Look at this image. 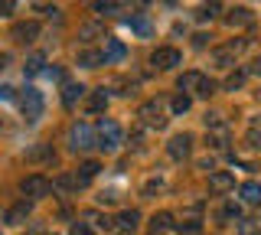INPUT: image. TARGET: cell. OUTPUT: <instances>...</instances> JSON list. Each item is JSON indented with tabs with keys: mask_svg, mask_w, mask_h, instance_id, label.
Instances as JSON below:
<instances>
[{
	"mask_svg": "<svg viewBox=\"0 0 261 235\" xmlns=\"http://www.w3.org/2000/svg\"><path fill=\"white\" fill-rule=\"evenodd\" d=\"M82 92H85V88H82V85H75V82H69V85L62 88V105H65V108H72V105H75V101L82 98Z\"/></svg>",
	"mask_w": 261,
	"mask_h": 235,
	"instance_id": "22",
	"label": "cell"
},
{
	"mask_svg": "<svg viewBox=\"0 0 261 235\" xmlns=\"http://www.w3.org/2000/svg\"><path fill=\"white\" fill-rule=\"evenodd\" d=\"M258 235H261V232H258Z\"/></svg>",
	"mask_w": 261,
	"mask_h": 235,
	"instance_id": "43",
	"label": "cell"
},
{
	"mask_svg": "<svg viewBox=\"0 0 261 235\" xmlns=\"http://www.w3.org/2000/svg\"><path fill=\"white\" fill-rule=\"evenodd\" d=\"M79 66H85V69L105 66V53H98V49H82V53H79Z\"/></svg>",
	"mask_w": 261,
	"mask_h": 235,
	"instance_id": "13",
	"label": "cell"
},
{
	"mask_svg": "<svg viewBox=\"0 0 261 235\" xmlns=\"http://www.w3.org/2000/svg\"><path fill=\"white\" fill-rule=\"evenodd\" d=\"M179 62H183V56H179V49H173V46H160V49H153V56H150L153 69H176Z\"/></svg>",
	"mask_w": 261,
	"mask_h": 235,
	"instance_id": "4",
	"label": "cell"
},
{
	"mask_svg": "<svg viewBox=\"0 0 261 235\" xmlns=\"http://www.w3.org/2000/svg\"><path fill=\"white\" fill-rule=\"evenodd\" d=\"M179 235H199V222H190V225H179Z\"/></svg>",
	"mask_w": 261,
	"mask_h": 235,
	"instance_id": "37",
	"label": "cell"
},
{
	"mask_svg": "<svg viewBox=\"0 0 261 235\" xmlns=\"http://www.w3.org/2000/svg\"><path fill=\"white\" fill-rule=\"evenodd\" d=\"M118 10H121V4H101V0L95 4V13H105V17H108V13H118Z\"/></svg>",
	"mask_w": 261,
	"mask_h": 235,
	"instance_id": "32",
	"label": "cell"
},
{
	"mask_svg": "<svg viewBox=\"0 0 261 235\" xmlns=\"http://www.w3.org/2000/svg\"><path fill=\"white\" fill-rule=\"evenodd\" d=\"M127 27L134 30L137 36H150V20H147V17H130V20H127Z\"/></svg>",
	"mask_w": 261,
	"mask_h": 235,
	"instance_id": "24",
	"label": "cell"
},
{
	"mask_svg": "<svg viewBox=\"0 0 261 235\" xmlns=\"http://www.w3.org/2000/svg\"><path fill=\"white\" fill-rule=\"evenodd\" d=\"M209 144H212L216 150H222L225 144H228V124H219V127H212V131H209Z\"/></svg>",
	"mask_w": 261,
	"mask_h": 235,
	"instance_id": "20",
	"label": "cell"
},
{
	"mask_svg": "<svg viewBox=\"0 0 261 235\" xmlns=\"http://www.w3.org/2000/svg\"><path fill=\"white\" fill-rule=\"evenodd\" d=\"M69 147L72 150H88L95 147V131L88 124H72L69 127Z\"/></svg>",
	"mask_w": 261,
	"mask_h": 235,
	"instance_id": "3",
	"label": "cell"
},
{
	"mask_svg": "<svg viewBox=\"0 0 261 235\" xmlns=\"http://www.w3.org/2000/svg\"><path fill=\"white\" fill-rule=\"evenodd\" d=\"M190 150H193V137L190 134H176L173 141L167 144V153L173 160H186V157H190Z\"/></svg>",
	"mask_w": 261,
	"mask_h": 235,
	"instance_id": "7",
	"label": "cell"
},
{
	"mask_svg": "<svg viewBox=\"0 0 261 235\" xmlns=\"http://www.w3.org/2000/svg\"><path fill=\"white\" fill-rule=\"evenodd\" d=\"M27 160L30 164H36V160H53V147H49V144H36V147L27 150Z\"/></svg>",
	"mask_w": 261,
	"mask_h": 235,
	"instance_id": "23",
	"label": "cell"
},
{
	"mask_svg": "<svg viewBox=\"0 0 261 235\" xmlns=\"http://www.w3.org/2000/svg\"><path fill=\"white\" fill-rule=\"evenodd\" d=\"M222 219H235V222H242V206H239V202H225Z\"/></svg>",
	"mask_w": 261,
	"mask_h": 235,
	"instance_id": "29",
	"label": "cell"
},
{
	"mask_svg": "<svg viewBox=\"0 0 261 235\" xmlns=\"http://www.w3.org/2000/svg\"><path fill=\"white\" fill-rule=\"evenodd\" d=\"M53 186H56V183H49L46 176L33 173V176H23L20 190H23V196H30V199H43V196H49V193H53Z\"/></svg>",
	"mask_w": 261,
	"mask_h": 235,
	"instance_id": "2",
	"label": "cell"
},
{
	"mask_svg": "<svg viewBox=\"0 0 261 235\" xmlns=\"http://www.w3.org/2000/svg\"><path fill=\"white\" fill-rule=\"evenodd\" d=\"M13 10V4H7V0H4V4H0V13H10Z\"/></svg>",
	"mask_w": 261,
	"mask_h": 235,
	"instance_id": "41",
	"label": "cell"
},
{
	"mask_svg": "<svg viewBox=\"0 0 261 235\" xmlns=\"http://www.w3.org/2000/svg\"><path fill=\"white\" fill-rule=\"evenodd\" d=\"M248 75H261V56H258V59L248 66Z\"/></svg>",
	"mask_w": 261,
	"mask_h": 235,
	"instance_id": "40",
	"label": "cell"
},
{
	"mask_svg": "<svg viewBox=\"0 0 261 235\" xmlns=\"http://www.w3.org/2000/svg\"><path fill=\"white\" fill-rule=\"evenodd\" d=\"M137 222H141V213H137V209H124V213L114 219V229H118L121 235H130L137 229Z\"/></svg>",
	"mask_w": 261,
	"mask_h": 235,
	"instance_id": "8",
	"label": "cell"
},
{
	"mask_svg": "<svg viewBox=\"0 0 261 235\" xmlns=\"http://www.w3.org/2000/svg\"><path fill=\"white\" fill-rule=\"evenodd\" d=\"M225 23H228V27H242V23H251V10H248V7H235V10L225 17Z\"/></svg>",
	"mask_w": 261,
	"mask_h": 235,
	"instance_id": "21",
	"label": "cell"
},
{
	"mask_svg": "<svg viewBox=\"0 0 261 235\" xmlns=\"http://www.w3.org/2000/svg\"><path fill=\"white\" fill-rule=\"evenodd\" d=\"M170 229H173V216H170V213H157L150 219V235H163Z\"/></svg>",
	"mask_w": 261,
	"mask_h": 235,
	"instance_id": "14",
	"label": "cell"
},
{
	"mask_svg": "<svg viewBox=\"0 0 261 235\" xmlns=\"http://www.w3.org/2000/svg\"><path fill=\"white\" fill-rule=\"evenodd\" d=\"M10 36L16 39V43H33V39L39 36V23H16V27L10 30Z\"/></svg>",
	"mask_w": 261,
	"mask_h": 235,
	"instance_id": "9",
	"label": "cell"
},
{
	"mask_svg": "<svg viewBox=\"0 0 261 235\" xmlns=\"http://www.w3.org/2000/svg\"><path fill=\"white\" fill-rule=\"evenodd\" d=\"M13 92H16L13 85H0V101H10V98H13Z\"/></svg>",
	"mask_w": 261,
	"mask_h": 235,
	"instance_id": "38",
	"label": "cell"
},
{
	"mask_svg": "<svg viewBox=\"0 0 261 235\" xmlns=\"http://www.w3.org/2000/svg\"><path fill=\"white\" fill-rule=\"evenodd\" d=\"M98 33H101V23H85V27L79 30V39H92Z\"/></svg>",
	"mask_w": 261,
	"mask_h": 235,
	"instance_id": "30",
	"label": "cell"
},
{
	"mask_svg": "<svg viewBox=\"0 0 261 235\" xmlns=\"http://www.w3.org/2000/svg\"><path fill=\"white\" fill-rule=\"evenodd\" d=\"M124 56H127L124 43H121V39H108V46H105V62H121Z\"/></svg>",
	"mask_w": 261,
	"mask_h": 235,
	"instance_id": "15",
	"label": "cell"
},
{
	"mask_svg": "<svg viewBox=\"0 0 261 235\" xmlns=\"http://www.w3.org/2000/svg\"><path fill=\"white\" fill-rule=\"evenodd\" d=\"M248 144L251 147H261V115L251 121V131H248Z\"/></svg>",
	"mask_w": 261,
	"mask_h": 235,
	"instance_id": "27",
	"label": "cell"
},
{
	"mask_svg": "<svg viewBox=\"0 0 261 235\" xmlns=\"http://www.w3.org/2000/svg\"><path fill=\"white\" fill-rule=\"evenodd\" d=\"M242 199L245 202H261V183L258 180H248V183H242Z\"/></svg>",
	"mask_w": 261,
	"mask_h": 235,
	"instance_id": "19",
	"label": "cell"
},
{
	"mask_svg": "<svg viewBox=\"0 0 261 235\" xmlns=\"http://www.w3.org/2000/svg\"><path fill=\"white\" fill-rule=\"evenodd\" d=\"M72 235H95L88 229V222H72Z\"/></svg>",
	"mask_w": 261,
	"mask_h": 235,
	"instance_id": "35",
	"label": "cell"
},
{
	"mask_svg": "<svg viewBox=\"0 0 261 235\" xmlns=\"http://www.w3.org/2000/svg\"><path fill=\"white\" fill-rule=\"evenodd\" d=\"M216 13H219V4H209V7H202V10L196 13V17H199V20H212Z\"/></svg>",
	"mask_w": 261,
	"mask_h": 235,
	"instance_id": "33",
	"label": "cell"
},
{
	"mask_svg": "<svg viewBox=\"0 0 261 235\" xmlns=\"http://www.w3.org/2000/svg\"><path fill=\"white\" fill-rule=\"evenodd\" d=\"M212 59H216V66H219V69H228L235 56L228 53V46H225V49H216V53H212Z\"/></svg>",
	"mask_w": 261,
	"mask_h": 235,
	"instance_id": "25",
	"label": "cell"
},
{
	"mask_svg": "<svg viewBox=\"0 0 261 235\" xmlns=\"http://www.w3.org/2000/svg\"><path fill=\"white\" fill-rule=\"evenodd\" d=\"M7 62H10V56H7V53H0V69H4Z\"/></svg>",
	"mask_w": 261,
	"mask_h": 235,
	"instance_id": "42",
	"label": "cell"
},
{
	"mask_svg": "<svg viewBox=\"0 0 261 235\" xmlns=\"http://www.w3.org/2000/svg\"><path fill=\"white\" fill-rule=\"evenodd\" d=\"M170 108H173L176 115H186V111H190V95H183V92H179L176 98L170 101Z\"/></svg>",
	"mask_w": 261,
	"mask_h": 235,
	"instance_id": "26",
	"label": "cell"
},
{
	"mask_svg": "<svg viewBox=\"0 0 261 235\" xmlns=\"http://www.w3.org/2000/svg\"><path fill=\"white\" fill-rule=\"evenodd\" d=\"M20 108L23 115H27V121H39V115H43V95L36 92V88H27L20 98Z\"/></svg>",
	"mask_w": 261,
	"mask_h": 235,
	"instance_id": "6",
	"label": "cell"
},
{
	"mask_svg": "<svg viewBox=\"0 0 261 235\" xmlns=\"http://www.w3.org/2000/svg\"><path fill=\"white\" fill-rule=\"evenodd\" d=\"M199 95H202V98L216 95V82H209V79H206V82H202V88H199Z\"/></svg>",
	"mask_w": 261,
	"mask_h": 235,
	"instance_id": "36",
	"label": "cell"
},
{
	"mask_svg": "<svg viewBox=\"0 0 261 235\" xmlns=\"http://www.w3.org/2000/svg\"><path fill=\"white\" fill-rule=\"evenodd\" d=\"M85 108L92 111V115H98V111H105V108H108V95H105V88H98V92H92V95H88Z\"/></svg>",
	"mask_w": 261,
	"mask_h": 235,
	"instance_id": "16",
	"label": "cell"
},
{
	"mask_svg": "<svg viewBox=\"0 0 261 235\" xmlns=\"http://www.w3.org/2000/svg\"><path fill=\"white\" fill-rule=\"evenodd\" d=\"M232 186H235V176L225 173V170H219V173L209 176V190H212V193H228Z\"/></svg>",
	"mask_w": 261,
	"mask_h": 235,
	"instance_id": "10",
	"label": "cell"
},
{
	"mask_svg": "<svg viewBox=\"0 0 261 235\" xmlns=\"http://www.w3.org/2000/svg\"><path fill=\"white\" fill-rule=\"evenodd\" d=\"M98 147L108 150V153L121 147V127L114 124V121H108V118L98 121Z\"/></svg>",
	"mask_w": 261,
	"mask_h": 235,
	"instance_id": "1",
	"label": "cell"
},
{
	"mask_svg": "<svg viewBox=\"0 0 261 235\" xmlns=\"http://www.w3.org/2000/svg\"><path fill=\"white\" fill-rule=\"evenodd\" d=\"M98 170H101V164H98V160H85V164L79 167V176H75L79 186H88V183L98 176Z\"/></svg>",
	"mask_w": 261,
	"mask_h": 235,
	"instance_id": "12",
	"label": "cell"
},
{
	"mask_svg": "<svg viewBox=\"0 0 261 235\" xmlns=\"http://www.w3.org/2000/svg\"><path fill=\"white\" fill-rule=\"evenodd\" d=\"M255 232H261L255 225V219H242V222H239V235H255Z\"/></svg>",
	"mask_w": 261,
	"mask_h": 235,
	"instance_id": "31",
	"label": "cell"
},
{
	"mask_svg": "<svg viewBox=\"0 0 261 235\" xmlns=\"http://www.w3.org/2000/svg\"><path fill=\"white\" fill-rule=\"evenodd\" d=\"M43 62H46V59H43L39 53H36V56H30V62H27V72H39V69H43Z\"/></svg>",
	"mask_w": 261,
	"mask_h": 235,
	"instance_id": "34",
	"label": "cell"
},
{
	"mask_svg": "<svg viewBox=\"0 0 261 235\" xmlns=\"http://www.w3.org/2000/svg\"><path fill=\"white\" fill-rule=\"evenodd\" d=\"M202 82H206V79H202L199 72H183V75H179V92H196L199 95Z\"/></svg>",
	"mask_w": 261,
	"mask_h": 235,
	"instance_id": "11",
	"label": "cell"
},
{
	"mask_svg": "<svg viewBox=\"0 0 261 235\" xmlns=\"http://www.w3.org/2000/svg\"><path fill=\"white\" fill-rule=\"evenodd\" d=\"M245 75H248V72H232V75L225 79V92H235V88H242V85H245Z\"/></svg>",
	"mask_w": 261,
	"mask_h": 235,
	"instance_id": "28",
	"label": "cell"
},
{
	"mask_svg": "<svg viewBox=\"0 0 261 235\" xmlns=\"http://www.w3.org/2000/svg\"><path fill=\"white\" fill-rule=\"evenodd\" d=\"M137 118H141L147 127H163V124H167V118H163V105H160V101H144L141 108H137Z\"/></svg>",
	"mask_w": 261,
	"mask_h": 235,
	"instance_id": "5",
	"label": "cell"
},
{
	"mask_svg": "<svg viewBox=\"0 0 261 235\" xmlns=\"http://www.w3.org/2000/svg\"><path fill=\"white\" fill-rule=\"evenodd\" d=\"M27 216H30V202H27V199H20V202H16L13 209H7V216H4V219H7V222H13V225H16V222H23Z\"/></svg>",
	"mask_w": 261,
	"mask_h": 235,
	"instance_id": "18",
	"label": "cell"
},
{
	"mask_svg": "<svg viewBox=\"0 0 261 235\" xmlns=\"http://www.w3.org/2000/svg\"><path fill=\"white\" fill-rule=\"evenodd\" d=\"M153 190H160V180H150L144 186V196H153Z\"/></svg>",
	"mask_w": 261,
	"mask_h": 235,
	"instance_id": "39",
	"label": "cell"
},
{
	"mask_svg": "<svg viewBox=\"0 0 261 235\" xmlns=\"http://www.w3.org/2000/svg\"><path fill=\"white\" fill-rule=\"evenodd\" d=\"M82 219H85L88 225H95V229H111V219L101 216L98 209H85V213H82Z\"/></svg>",
	"mask_w": 261,
	"mask_h": 235,
	"instance_id": "17",
	"label": "cell"
}]
</instances>
